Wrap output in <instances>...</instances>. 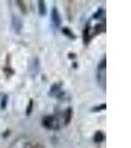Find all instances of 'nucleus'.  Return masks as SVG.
Listing matches in <instances>:
<instances>
[{
	"label": "nucleus",
	"mask_w": 131,
	"mask_h": 148,
	"mask_svg": "<svg viewBox=\"0 0 131 148\" xmlns=\"http://www.w3.org/2000/svg\"><path fill=\"white\" fill-rule=\"evenodd\" d=\"M84 39H85V42H87L88 40H89V27H86V29H85V31H84Z\"/></svg>",
	"instance_id": "0eeeda50"
},
{
	"label": "nucleus",
	"mask_w": 131,
	"mask_h": 148,
	"mask_svg": "<svg viewBox=\"0 0 131 148\" xmlns=\"http://www.w3.org/2000/svg\"><path fill=\"white\" fill-rule=\"evenodd\" d=\"M51 22L53 24L54 27L58 28L61 24V18H60V15L58 13V10L56 8H53L51 11Z\"/></svg>",
	"instance_id": "f03ea898"
},
{
	"label": "nucleus",
	"mask_w": 131,
	"mask_h": 148,
	"mask_svg": "<svg viewBox=\"0 0 131 148\" xmlns=\"http://www.w3.org/2000/svg\"><path fill=\"white\" fill-rule=\"evenodd\" d=\"M39 12L40 16H44L46 14V4L44 1H39Z\"/></svg>",
	"instance_id": "20e7f679"
},
{
	"label": "nucleus",
	"mask_w": 131,
	"mask_h": 148,
	"mask_svg": "<svg viewBox=\"0 0 131 148\" xmlns=\"http://www.w3.org/2000/svg\"><path fill=\"white\" fill-rule=\"evenodd\" d=\"M6 104H7V96H4L2 98L1 104H0V107H1V110H4L6 108Z\"/></svg>",
	"instance_id": "423d86ee"
},
{
	"label": "nucleus",
	"mask_w": 131,
	"mask_h": 148,
	"mask_svg": "<svg viewBox=\"0 0 131 148\" xmlns=\"http://www.w3.org/2000/svg\"><path fill=\"white\" fill-rule=\"evenodd\" d=\"M94 138H95V141L96 142H101L102 140L104 139V134L101 132V131H98L96 134H95Z\"/></svg>",
	"instance_id": "39448f33"
},
{
	"label": "nucleus",
	"mask_w": 131,
	"mask_h": 148,
	"mask_svg": "<svg viewBox=\"0 0 131 148\" xmlns=\"http://www.w3.org/2000/svg\"><path fill=\"white\" fill-rule=\"evenodd\" d=\"M42 125H44V126H46V128H49V130H58V128L60 127L58 121H57L55 116H46V118L42 120Z\"/></svg>",
	"instance_id": "f257e3e1"
},
{
	"label": "nucleus",
	"mask_w": 131,
	"mask_h": 148,
	"mask_svg": "<svg viewBox=\"0 0 131 148\" xmlns=\"http://www.w3.org/2000/svg\"><path fill=\"white\" fill-rule=\"evenodd\" d=\"M32 109H33V101L31 100V101H30V106L28 107V110H27V114H28V116L31 114V112H32Z\"/></svg>",
	"instance_id": "1a4fd4ad"
},
{
	"label": "nucleus",
	"mask_w": 131,
	"mask_h": 148,
	"mask_svg": "<svg viewBox=\"0 0 131 148\" xmlns=\"http://www.w3.org/2000/svg\"><path fill=\"white\" fill-rule=\"evenodd\" d=\"M62 32H63L65 35H67V36H69V37H71V38H72V39H73V38H74V35H73L72 33H71V31H70V30H68L67 28L63 29V30H62Z\"/></svg>",
	"instance_id": "6e6552de"
},
{
	"label": "nucleus",
	"mask_w": 131,
	"mask_h": 148,
	"mask_svg": "<svg viewBox=\"0 0 131 148\" xmlns=\"http://www.w3.org/2000/svg\"><path fill=\"white\" fill-rule=\"evenodd\" d=\"M12 24H13V27L15 29V31L17 33L20 32V30L22 29V22L18 17H13V20H12Z\"/></svg>",
	"instance_id": "7ed1b4c3"
}]
</instances>
